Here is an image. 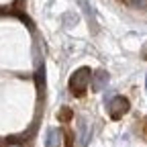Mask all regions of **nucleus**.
<instances>
[{
    "label": "nucleus",
    "mask_w": 147,
    "mask_h": 147,
    "mask_svg": "<svg viewBox=\"0 0 147 147\" xmlns=\"http://www.w3.org/2000/svg\"><path fill=\"white\" fill-rule=\"evenodd\" d=\"M92 71L90 67H78L76 71L71 74V78H69V92L74 96H84L86 94V88H88V82L92 80Z\"/></svg>",
    "instance_id": "f257e3e1"
},
{
    "label": "nucleus",
    "mask_w": 147,
    "mask_h": 147,
    "mask_svg": "<svg viewBox=\"0 0 147 147\" xmlns=\"http://www.w3.org/2000/svg\"><path fill=\"white\" fill-rule=\"evenodd\" d=\"M129 108H131V104H129V100L125 96H115V98L108 100V115H110L113 121L123 119L129 113Z\"/></svg>",
    "instance_id": "f03ea898"
},
{
    "label": "nucleus",
    "mask_w": 147,
    "mask_h": 147,
    "mask_svg": "<svg viewBox=\"0 0 147 147\" xmlns=\"http://www.w3.org/2000/svg\"><path fill=\"white\" fill-rule=\"evenodd\" d=\"M108 82H110L108 71H104V69H96V71H94V78H92V88H94L96 92L104 90V88L108 86Z\"/></svg>",
    "instance_id": "7ed1b4c3"
},
{
    "label": "nucleus",
    "mask_w": 147,
    "mask_h": 147,
    "mask_svg": "<svg viewBox=\"0 0 147 147\" xmlns=\"http://www.w3.org/2000/svg\"><path fill=\"white\" fill-rule=\"evenodd\" d=\"M47 147H59V143H61V131L59 129H49L47 131Z\"/></svg>",
    "instance_id": "20e7f679"
},
{
    "label": "nucleus",
    "mask_w": 147,
    "mask_h": 147,
    "mask_svg": "<svg viewBox=\"0 0 147 147\" xmlns=\"http://www.w3.org/2000/svg\"><path fill=\"white\" fill-rule=\"evenodd\" d=\"M37 86H39V92H43V86H45V69H43V63L37 65Z\"/></svg>",
    "instance_id": "39448f33"
},
{
    "label": "nucleus",
    "mask_w": 147,
    "mask_h": 147,
    "mask_svg": "<svg viewBox=\"0 0 147 147\" xmlns=\"http://www.w3.org/2000/svg\"><path fill=\"white\" fill-rule=\"evenodd\" d=\"M71 117H74V113H71L69 106H61V108H59V113H57V119H59V121L65 123V121H69Z\"/></svg>",
    "instance_id": "423d86ee"
},
{
    "label": "nucleus",
    "mask_w": 147,
    "mask_h": 147,
    "mask_svg": "<svg viewBox=\"0 0 147 147\" xmlns=\"http://www.w3.org/2000/svg\"><path fill=\"white\" fill-rule=\"evenodd\" d=\"M141 55H143V57L147 59V43H145V47H143V51H141Z\"/></svg>",
    "instance_id": "0eeeda50"
},
{
    "label": "nucleus",
    "mask_w": 147,
    "mask_h": 147,
    "mask_svg": "<svg viewBox=\"0 0 147 147\" xmlns=\"http://www.w3.org/2000/svg\"><path fill=\"white\" fill-rule=\"evenodd\" d=\"M145 88H147V78H145Z\"/></svg>",
    "instance_id": "6e6552de"
}]
</instances>
